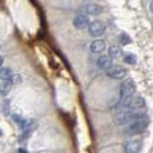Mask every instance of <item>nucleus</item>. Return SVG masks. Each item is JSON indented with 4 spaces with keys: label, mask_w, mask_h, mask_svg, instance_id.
Wrapping results in <instances>:
<instances>
[{
    "label": "nucleus",
    "mask_w": 153,
    "mask_h": 153,
    "mask_svg": "<svg viewBox=\"0 0 153 153\" xmlns=\"http://www.w3.org/2000/svg\"><path fill=\"white\" fill-rule=\"evenodd\" d=\"M150 119L149 117L144 113H140L133 121L130 123V125L126 128V133L127 134H138L143 131L146 130V127L149 126Z\"/></svg>",
    "instance_id": "nucleus-1"
},
{
    "label": "nucleus",
    "mask_w": 153,
    "mask_h": 153,
    "mask_svg": "<svg viewBox=\"0 0 153 153\" xmlns=\"http://www.w3.org/2000/svg\"><path fill=\"white\" fill-rule=\"evenodd\" d=\"M140 113L135 112L131 108H123V107H119L114 113V123L117 125H126V124H130L131 121H133L134 119L138 117Z\"/></svg>",
    "instance_id": "nucleus-2"
},
{
    "label": "nucleus",
    "mask_w": 153,
    "mask_h": 153,
    "mask_svg": "<svg viewBox=\"0 0 153 153\" xmlns=\"http://www.w3.org/2000/svg\"><path fill=\"white\" fill-rule=\"evenodd\" d=\"M135 93V84L132 79H126L121 82L120 85V100L119 101H125L130 100Z\"/></svg>",
    "instance_id": "nucleus-3"
},
{
    "label": "nucleus",
    "mask_w": 153,
    "mask_h": 153,
    "mask_svg": "<svg viewBox=\"0 0 153 153\" xmlns=\"http://www.w3.org/2000/svg\"><path fill=\"white\" fill-rule=\"evenodd\" d=\"M87 30H88V33H90L91 37L99 38V37H101L105 33L106 25L102 21H100V20H94V21H91V24L87 27Z\"/></svg>",
    "instance_id": "nucleus-4"
},
{
    "label": "nucleus",
    "mask_w": 153,
    "mask_h": 153,
    "mask_svg": "<svg viewBox=\"0 0 153 153\" xmlns=\"http://www.w3.org/2000/svg\"><path fill=\"white\" fill-rule=\"evenodd\" d=\"M106 76L108 78H111V79L120 80V79H124L125 76H127V70L125 67H123V66L113 65L106 71Z\"/></svg>",
    "instance_id": "nucleus-5"
},
{
    "label": "nucleus",
    "mask_w": 153,
    "mask_h": 153,
    "mask_svg": "<svg viewBox=\"0 0 153 153\" xmlns=\"http://www.w3.org/2000/svg\"><path fill=\"white\" fill-rule=\"evenodd\" d=\"M104 11V8L98 4H85L80 7V12L85 16H98Z\"/></svg>",
    "instance_id": "nucleus-6"
},
{
    "label": "nucleus",
    "mask_w": 153,
    "mask_h": 153,
    "mask_svg": "<svg viewBox=\"0 0 153 153\" xmlns=\"http://www.w3.org/2000/svg\"><path fill=\"white\" fill-rule=\"evenodd\" d=\"M90 24H91V21H90L88 16H85L82 13L76 16L74 19H73V26L76 30H85L90 26Z\"/></svg>",
    "instance_id": "nucleus-7"
},
{
    "label": "nucleus",
    "mask_w": 153,
    "mask_h": 153,
    "mask_svg": "<svg viewBox=\"0 0 153 153\" xmlns=\"http://www.w3.org/2000/svg\"><path fill=\"white\" fill-rule=\"evenodd\" d=\"M106 48V44L104 40L101 39H96L94 41L91 42L90 45V50L92 53H96V54H99V53H102Z\"/></svg>",
    "instance_id": "nucleus-8"
},
{
    "label": "nucleus",
    "mask_w": 153,
    "mask_h": 153,
    "mask_svg": "<svg viewBox=\"0 0 153 153\" xmlns=\"http://www.w3.org/2000/svg\"><path fill=\"white\" fill-rule=\"evenodd\" d=\"M97 66L100 68V70H105L107 71L111 66H113V62H112V58L108 57V56H100L97 60Z\"/></svg>",
    "instance_id": "nucleus-9"
},
{
    "label": "nucleus",
    "mask_w": 153,
    "mask_h": 153,
    "mask_svg": "<svg viewBox=\"0 0 153 153\" xmlns=\"http://www.w3.org/2000/svg\"><path fill=\"white\" fill-rule=\"evenodd\" d=\"M146 106V101L143 97L140 96H135L132 97L131 99V104H130V108L131 110H140V108H144Z\"/></svg>",
    "instance_id": "nucleus-10"
},
{
    "label": "nucleus",
    "mask_w": 153,
    "mask_h": 153,
    "mask_svg": "<svg viewBox=\"0 0 153 153\" xmlns=\"http://www.w3.org/2000/svg\"><path fill=\"white\" fill-rule=\"evenodd\" d=\"M139 151H140V144L137 140L126 143L124 149V153H139Z\"/></svg>",
    "instance_id": "nucleus-11"
},
{
    "label": "nucleus",
    "mask_w": 153,
    "mask_h": 153,
    "mask_svg": "<svg viewBox=\"0 0 153 153\" xmlns=\"http://www.w3.org/2000/svg\"><path fill=\"white\" fill-rule=\"evenodd\" d=\"M13 82L11 80H2V82L0 84V94L2 97H6L12 90Z\"/></svg>",
    "instance_id": "nucleus-12"
},
{
    "label": "nucleus",
    "mask_w": 153,
    "mask_h": 153,
    "mask_svg": "<svg viewBox=\"0 0 153 153\" xmlns=\"http://www.w3.org/2000/svg\"><path fill=\"white\" fill-rule=\"evenodd\" d=\"M123 56V50L120 46L118 45H113L108 48V57H111L112 59H115V58H120Z\"/></svg>",
    "instance_id": "nucleus-13"
},
{
    "label": "nucleus",
    "mask_w": 153,
    "mask_h": 153,
    "mask_svg": "<svg viewBox=\"0 0 153 153\" xmlns=\"http://www.w3.org/2000/svg\"><path fill=\"white\" fill-rule=\"evenodd\" d=\"M13 76H14V73L11 68H8V67L0 68V79L1 80H12Z\"/></svg>",
    "instance_id": "nucleus-14"
},
{
    "label": "nucleus",
    "mask_w": 153,
    "mask_h": 153,
    "mask_svg": "<svg viewBox=\"0 0 153 153\" xmlns=\"http://www.w3.org/2000/svg\"><path fill=\"white\" fill-rule=\"evenodd\" d=\"M12 119H13V121L19 126L20 128H22L24 127V125H25V121H26V119H24L21 115L19 114H13L12 115Z\"/></svg>",
    "instance_id": "nucleus-15"
},
{
    "label": "nucleus",
    "mask_w": 153,
    "mask_h": 153,
    "mask_svg": "<svg viewBox=\"0 0 153 153\" xmlns=\"http://www.w3.org/2000/svg\"><path fill=\"white\" fill-rule=\"evenodd\" d=\"M1 110H2V113L4 114H10V100L7 99H4L2 102H1Z\"/></svg>",
    "instance_id": "nucleus-16"
},
{
    "label": "nucleus",
    "mask_w": 153,
    "mask_h": 153,
    "mask_svg": "<svg viewBox=\"0 0 153 153\" xmlns=\"http://www.w3.org/2000/svg\"><path fill=\"white\" fill-rule=\"evenodd\" d=\"M124 61L126 62V64H128V65H134L135 62H137V57L134 56V54H126L125 57H124Z\"/></svg>",
    "instance_id": "nucleus-17"
},
{
    "label": "nucleus",
    "mask_w": 153,
    "mask_h": 153,
    "mask_svg": "<svg viewBox=\"0 0 153 153\" xmlns=\"http://www.w3.org/2000/svg\"><path fill=\"white\" fill-rule=\"evenodd\" d=\"M119 41H120L121 45H127V44L131 42V38H130L126 33H121V34L119 36Z\"/></svg>",
    "instance_id": "nucleus-18"
},
{
    "label": "nucleus",
    "mask_w": 153,
    "mask_h": 153,
    "mask_svg": "<svg viewBox=\"0 0 153 153\" xmlns=\"http://www.w3.org/2000/svg\"><path fill=\"white\" fill-rule=\"evenodd\" d=\"M11 81H12L13 84H19L20 81H21V78H20V76H18V74H14Z\"/></svg>",
    "instance_id": "nucleus-19"
},
{
    "label": "nucleus",
    "mask_w": 153,
    "mask_h": 153,
    "mask_svg": "<svg viewBox=\"0 0 153 153\" xmlns=\"http://www.w3.org/2000/svg\"><path fill=\"white\" fill-rule=\"evenodd\" d=\"M150 11L153 13V0L151 1V4H150Z\"/></svg>",
    "instance_id": "nucleus-20"
},
{
    "label": "nucleus",
    "mask_w": 153,
    "mask_h": 153,
    "mask_svg": "<svg viewBox=\"0 0 153 153\" xmlns=\"http://www.w3.org/2000/svg\"><path fill=\"white\" fill-rule=\"evenodd\" d=\"M2 64H4V58L0 56V67L2 66Z\"/></svg>",
    "instance_id": "nucleus-21"
},
{
    "label": "nucleus",
    "mask_w": 153,
    "mask_h": 153,
    "mask_svg": "<svg viewBox=\"0 0 153 153\" xmlns=\"http://www.w3.org/2000/svg\"><path fill=\"white\" fill-rule=\"evenodd\" d=\"M18 153H27V152H26V150H24V149H19Z\"/></svg>",
    "instance_id": "nucleus-22"
},
{
    "label": "nucleus",
    "mask_w": 153,
    "mask_h": 153,
    "mask_svg": "<svg viewBox=\"0 0 153 153\" xmlns=\"http://www.w3.org/2000/svg\"><path fill=\"white\" fill-rule=\"evenodd\" d=\"M1 134H2V132H1V130H0V137H1Z\"/></svg>",
    "instance_id": "nucleus-23"
}]
</instances>
